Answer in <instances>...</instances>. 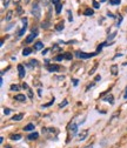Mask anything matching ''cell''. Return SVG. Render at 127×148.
Returning a JSON list of instances; mask_svg holds the SVG:
<instances>
[{"mask_svg": "<svg viewBox=\"0 0 127 148\" xmlns=\"http://www.w3.org/2000/svg\"><path fill=\"white\" fill-rule=\"evenodd\" d=\"M77 55H78L79 58H85V59H87V58H91V57H94L95 53H91V54H89V53H84V52L80 53V52H79Z\"/></svg>", "mask_w": 127, "mask_h": 148, "instance_id": "cell-1", "label": "cell"}, {"mask_svg": "<svg viewBox=\"0 0 127 148\" xmlns=\"http://www.w3.org/2000/svg\"><path fill=\"white\" fill-rule=\"evenodd\" d=\"M32 13H33V14L35 15V18H40V10H39L38 5H34V6H33Z\"/></svg>", "mask_w": 127, "mask_h": 148, "instance_id": "cell-2", "label": "cell"}, {"mask_svg": "<svg viewBox=\"0 0 127 148\" xmlns=\"http://www.w3.org/2000/svg\"><path fill=\"white\" fill-rule=\"evenodd\" d=\"M87 135H88V131H87V129H84V131L80 133V135H79V141H82V140H85Z\"/></svg>", "mask_w": 127, "mask_h": 148, "instance_id": "cell-3", "label": "cell"}, {"mask_svg": "<svg viewBox=\"0 0 127 148\" xmlns=\"http://www.w3.org/2000/svg\"><path fill=\"white\" fill-rule=\"evenodd\" d=\"M18 71H19V77L20 78H24L25 77V68L23 65H19L18 66Z\"/></svg>", "mask_w": 127, "mask_h": 148, "instance_id": "cell-4", "label": "cell"}, {"mask_svg": "<svg viewBox=\"0 0 127 148\" xmlns=\"http://www.w3.org/2000/svg\"><path fill=\"white\" fill-rule=\"evenodd\" d=\"M47 69H48L49 72H57V71L60 69V67H59L58 65H51V66H47Z\"/></svg>", "mask_w": 127, "mask_h": 148, "instance_id": "cell-5", "label": "cell"}, {"mask_svg": "<svg viewBox=\"0 0 127 148\" xmlns=\"http://www.w3.org/2000/svg\"><path fill=\"white\" fill-rule=\"evenodd\" d=\"M23 118H24V114L20 113V114H15V115L12 118V120H13V121H20Z\"/></svg>", "mask_w": 127, "mask_h": 148, "instance_id": "cell-6", "label": "cell"}, {"mask_svg": "<svg viewBox=\"0 0 127 148\" xmlns=\"http://www.w3.org/2000/svg\"><path fill=\"white\" fill-rule=\"evenodd\" d=\"M33 129H34V125H33V123H28L27 126H25V127H24V131H26V132L33 131Z\"/></svg>", "mask_w": 127, "mask_h": 148, "instance_id": "cell-7", "label": "cell"}, {"mask_svg": "<svg viewBox=\"0 0 127 148\" xmlns=\"http://www.w3.org/2000/svg\"><path fill=\"white\" fill-rule=\"evenodd\" d=\"M41 48H44V45H43V42H41V41L35 42V45H34V49L39 51V49H41Z\"/></svg>", "mask_w": 127, "mask_h": 148, "instance_id": "cell-8", "label": "cell"}, {"mask_svg": "<svg viewBox=\"0 0 127 148\" xmlns=\"http://www.w3.org/2000/svg\"><path fill=\"white\" fill-rule=\"evenodd\" d=\"M14 99L18 100V101H25V100H26V97L23 95V94H18V95L14 97Z\"/></svg>", "mask_w": 127, "mask_h": 148, "instance_id": "cell-9", "label": "cell"}, {"mask_svg": "<svg viewBox=\"0 0 127 148\" xmlns=\"http://www.w3.org/2000/svg\"><path fill=\"white\" fill-rule=\"evenodd\" d=\"M77 131H78V126L76 125V123H73L71 126V132H72V135H74L76 133H77Z\"/></svg>", "mask_w": 127, "mask_h": 148, "instance_id": "cell-10", "label": "cell"}, {"mask_svg": "<svg viewBox=\"0 0 127 148\" xmlns=\"http://www.w3.org/2000/svg\"><path fill=\"white\" fill-rule=\"evenodd\" d=\"M35 36H37V34H30V35H28V38L26 39V42H27V44L32 42V41L34 40V38H35Z\"/></svg>", "mask_w": 127, "mask_h": 148, "instance_id": "cell-11", "label": "cell"}, {"mask_svg": "<svg viewBox=\"0 0 127 148\" xmlns=\"http://www.w3.org/2000/svg\"><path fill=\"white\" fill-rule=\"evenodd\" d=\"M38 138H39V134L38 133H32V134L28 135V139L30 140H37Z\"/></svg>", "mask_w": 127, "mask_h": 148, "instance_id": "cell-12", "label": "cell"}, {"mask_svg": "<svg viewBox=\"0 0 127 148\" xmlns=\"http://www.w3.org/2000/svg\"><path fill=\"white\" fill-rule=\"evenodd\" d=\"M32 53V48H28V47H26L24 51H23V55H30Z\"/></svg>", "mask_w": 127, "mask_h": 148, "instance_id": "cell-13", "label": "cell"}, {"mask_svg": "<svg viewBox=\"0 0 127 148\" xmlns=\"http://www.w3.org/2000/svg\"><path fill=\"white\" fill-rule=\"evenodd\" d=\"M111 71H112L113 75H117V74H118V67H117V65H113V66L111 67Z\"/></svg>", "mask_w": 127, "mask_h": 148, "instance_id": "cell-14", "label": "cell"}, {"mask_svg": "<svg viewBox=\"0 0 127 148\" xmlns=\"http://www.w3.org/2000/svg\"><path fill=\"white\" fill-rule=\"evenodd\" d=\"M105 101H107V102H111V103H113L114 101H113V95H107L106 98H105Z\"/></svg>", "mask_w": 127, "mask_h": 148, "instance_id": "cell-15", "label": "cell"}, {"mask_svg": "<svg viewBox=\"0 0 127 148\" xmlns=\"http://www.w3.org/2000/svg\"><path fill=\"white\" fill-rule=\"evenodd\" d=\"M23 21H24V27L21 28V31L19 32V35H23L24 34V32L26 31V19H23Z\"/></svg>", "mask_w": 127, "mask_h": 148, "instance_id": "cell-16", "label": "cell"}, {"mask_svg": "<svg viewBox=\"0 0 127 148\" xmlns=\"http://www.w3.org/2000/svg\"><path fill=\"white\" fill-rule=\"evenodd\" d=\"M93 13H94V12H93V10H91V8H87V10L84 12V14H85V15H92Z\"/></svg>", "mask_w": 127, "mask_h": 148, "instance_id": "cell-17", "label": "cell"}, {"mask_svg": "<svg viewBox=\"0 0 127 148\" xmlns=\"http://www.w3.org/2000/svg\"><path fill=\"white\" fill-rule=\"evenodd\" d=\"M11 139H12V140H14V141H18V140H20V139H21V135H19V134H16V135H12V136H11Z\"/></svg>", "mask_w": 127, "mask_h": 148, "instance_id": "cell-18", "label": "cell"}, {"mask_svg": "<svg viewBox=\"0 0 127 148\" xmlns=\"http://www.w3.org/2000/svg\"><path fill=\"white\" fill-rule=\"evenodd\" d=\"M110 3H111L112 5H119V4L121 3V0H110Z\"/></svg>", "mask_w": 127, "mask_h": 148, "instance_id": "cell-19", "label": "cell"}, {"mask_svg": "<svg viewBox=\"0 0 127 148\" xmlns=\"http://www.w3.org/2000/svg\"><path fill=\"white\" fill-rule=\"evenodd\" d=\"M64 57H65V59L71 60V59H72V54H71V53H65V54H64Z\"/></svg>", "mask_w": 127, "mask_h": 148, "instance_id": "cell-20", "label": "cell"}, {"mask_svg": "<svg viewBox=\"0 0 127 148\" xmlns=\"http://www.w3.org/2000/svg\"><path fill=\"white\" fill-rule=\"evenodd\" d=\"M11 89H12V90H19V86H16V85H12V86H11Z\"/></svg>", "mask_w": 127, "mask_h": 148, "instance_id": "cell-21", "label": "cell"}, {"mask_svg": "<svg viewBox=\"0 0 127 148\" xmlns=\"http://www.w3.org/2000/svg\"><path fill=\"white\" fill-rule=\"evenodd\" d=\"M62 28H64V24H62V23L57 26V29H58V31H60V29H62Z\"/></svg>", "mask_w": 127, "mask_h": 148, "instance_id": "cell-22", "label": "cell"}, {"mask_svg": "<svg viewBox=\"0 0 127 148\" xmlns=\"http://www.w3.org/2000/svg\"><path fill=\"white\" fill-rule=\"evenodd\" d=\"M99 6H100V5H99L97 1H94V0H93V7H94V8H99Z\"/></svg>", "mask_w": 127, "mask_h": 148, "instance_id": "cell-23", "label": "cell"}, {"mask_svg": "<svg viewBox=\"0 0 127 148\" xmlns=\"http://www.w3.org/2000/svg\"><path fill=\"white\" fill-rule=\"evenodd\" d=\"M60 11H61V5L59 4V5H57V13L59 14V13H60Z\"/></svg>", "mask_w": 127, "mask_h": 148, "instance_id": "cell-24", "label": "cell"}, {"mask_svg": "<svg viewBox=\"0 0 127 148\" xmlns=\"http://www.w3.org/2000/svg\"><path fill=\"white\" fill-rule=\"evenodd\" d=\"M62 59H65L64 55H59V57H56V60H62Z\"/></svg>", "mask_w": 127, "mask_h": 148, "instance_id": "cell-25", "label": "cell"}, {"mask_svg": "<svg viewBox=\"0 0 127 148\" xmlns=\"http://www.w3.org/2000/svg\"><path fill=\"white\" fill-rule=\"evenodd\" d=\"M4 113L7 115V114H10V113H11V110H10L8 108H5V109H4Z\"/></svg>", "mask_w": 127, "mask_h": 148, "instance_id": "cell-26", "label": "cell"}, {"mask_svg": "<svg viewBox=\"0 0 127 148\" xmlns=\"http://www.w3.org/2000/svg\"><path fill=\"white\" fill-rule=\"evenodd\" d=\"M11 15H12V12H8V13H7V18H6V20H10V19H11Z\"/></svg>", "mask_w": 127, "mask_h": 148, "instance_id": "cell-27", "label": "cell"}, {"mask_svg": "<svg viewBox=\"0 0 127 148\" xmlns=\"http://www.w3.org/2000/svg\"><path fill=\"white\" fill-rule=\"evenodd\" d=\"M52 3H53L54 5H59V0H52Z\"/></svg>", "mask_w": 127, "mask_h": 148, "instance_id": "cell-28", "label": "cell"}, {"mask_svg": "<svg viewBox=\"0 0 127 148\" xmlns=\"http://www.w3.org/2000/svg\"><path fill=\"white\" fill-rule=\"evenodd\" d=\"M4 5H5V6L8 5V0H4Z\"/></svg>", "mask_w": 127, "mask_h": 148, "instance_id": "cell-29", "label": "cell"}, {"mask_svg": "<svg viewBox=\"0 0 127 148\" xmlns=\"http://www.w3.org/2000/svg\"><path fill=\"white\" fill-rule=\"evenodd\" d=\"M73 82H74V86H77V85H78V80H73Z\"/></svg>", "mask_w": 127, "mask_h": 148, "instance_id": "cell-30", "label": "cell"}, {"mask_svg": "<svg viewBox=\"0 0 127 148\" xmlns=\"http://www.w3.org/2000/svg\"><path fill=\"white\" fill-rule=\"evenodd\" d=\"M92 147H93L92 145H89V146H86V147H84V148H92Z\"/></svg>", "mask_w": 127, "mask_h": 148, "instance_id": "cell-31", "label": "cell"}, {"mask_svg": "<svg viewBox=\"0 0 127 148\" xmlns=\"http://www.w3.org/2000/svg\"><path fill=\"white\" fill-rule=\"evenodd\" d=\"M125 99H127V88H126V94H125Z\"/></svg>", "mask_w": 127, "mask_h": 148, "instance_id": "cell-32", "label": "cell"}, {"mask_svg": "<svg viewBox=\"0 0 127 148\" xmlns=\"http://www.w3.org/2000/svg\"><path fill=\"white\" fill-rule=\"evenodd\" d=\"M19 1H20V0H14V3H16V4H18V3H19Z\"/></svg>", "mask_w": 127, "mask_h": 148, "instance_id": "cell-33", "label": "cell"}, {"mask_svg": "<svg viewBox=\"0 0 127 148\" xmlns=\"http://www.w3.org/2000/svg\"><path fill=\"white\" fill-rule=\"evenodd\" d=\"M6 148H12V147H10V146H8V147H6Z\"/></svg>", "mask_w": 127, "mask_h": 148, "instance_id": "cell-34", "label": "cell"}, {"mask_svg": "<svg viewBox=\"0 0 127 148\" xmlns=\"http://www.w3.org/2000/svg\"><path fill=\"white\" fill-rule=\"evenodd\" d=\"M101 1H106V0H101Z\"/></svg>", "mask_w": 127, "mask_h": 148, "instance_id": "cell-35", "label": "cell"}, {"mask_svg": "<svg viewBox=\"0 0 127 148\" xmlns=\"http://www.w3.org/2000/svg\"><path fill=\"white\" fill-rule=\"evenodd\" d=\"M126 11H127V10H126Z\"/></svg>", "mask_w": 127, "mask_h": 148, "instance_id": "cell-36", "label": "cell"}]
</instances>
